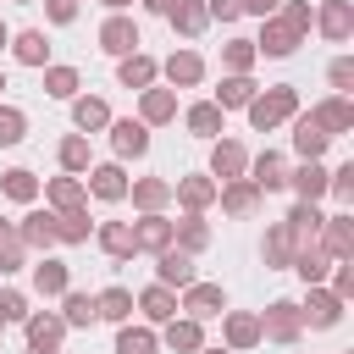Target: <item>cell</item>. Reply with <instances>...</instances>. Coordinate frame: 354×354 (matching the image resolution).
I'll list each match as a JSON object with an SVG mask.
<instances>
[{
  "label": "cell",
  "mask_w": 354,
  "mask_h": 354,
  "mask_svg": "<svg viewBox=\"0 0 354 354\" xmlns=\"http://www.w3.org/2000/svg\"><path fill=\"white\" fill-rule=\"evenodd\" d=\"M282 116H293V88H271L266 100H249V122L254 127H277Z\"/></svg>",
  "instance_id": "6da1fadb"
},
{
  "label": "cell",
  "mask_w": 354,
  "mask_h": 354,
  "mask_svg": "<svg viewBox=\"0 0 354 354\" xmlns=\"http://www.w3.org/2000/svg\"><path fill=\"white\" fill-rule=\"evenodd\" d=\"M260 332H266V337H277V343H293V332H299V304H288V299H277Z\"/></svg>",
  "instance_id": "7a4b0ae2"
},
{
  "label": "cell",
  "mask_w": 354,
  "mask_h": 354,
  "mask_svg": "<svg viewBox=\"0 0 354 354\" xmlns=\"http://www.w3.org/2000/svg\"><path fill=\"white\" fill-rule=\"evenodd\" d=\"M100 44H105V50H111V55H127V50H133V44H138V28H133V22H127V17H111V22H105V28H100Z\"/></svg>",
  "instance_id": "3957f363"
},
{
  "label": "cell",
  "mask_w": 354,
  "mask_h": 354,
  "mask_svg": "<svg viewBox=\"0 0 354 354\" xmlns=\"http://www.w3.org/2000/svg\"><path fill=\"white\" fill-rule=\"evenodd\" d=\"M166 243H171V221L144 216V221L133 227V249H166Z\"/></svg>",
  "instance_id": "277c9868"
},
{
  "label": "cell",
  "mask_w": 354,
  "mask_h": 354,
  "mask_svg": "<svg viewBox=\"0 0 354 354\" xmlns=\"http://www.w3.org/2000/svg\"><path fill=\"white\" fill-rule=\"evenodd\" d=\"M188 310H194V315H221L227 299H221V288H210V282H188Z\"/></svg>",
  "instance_id": "5b68a950"
},
{
  "label": "cell",
  "mask_w": 354,
  "mask_h": 354,
  "mask_svg": "<svg viewBox=\"0 0 354 354\" xmlns=\"http://www.w3.org/2000/svg\"><path fill=\"white\" fill-rule=\"evenodd\" d=\"M321 28H326V39H348V28H354V11H348V0H326V11H321Z\"/></svg>",
  "instance_id": "8992f818"
},
{
  "label": "cell",
  "mask_w": 354,
  "mask_h": 354,
  "mask_svg": "<svg viewBox=\"0 0 354 354\" xmlns=\"http://www.w3.org/2000/svg\"><path fill=\"white\" fill-rule=\"evenodd\" d=\"M310 122H315V127H321V133H326V138H332V133H343V127H348V122H354V111H348V105H343V100H326V105H321V111H315V116H310Z\"/></svg>",
  "instance_id": "52a82bcc"
},
{
  "label": "cell",
  "mask_w": 354,
  "mask_h": 354,
  "mask_svg": "<svg viewBox=\"0 0 354 354\" xmlns=\"http://www.w3.org/2000/svg\"><path fill=\"white\" fill-rule=\"evenodd\" d=\"M293 144H299V155H304V160H315V155L326 149V133H321L310 116H299V122H293Z\"/></svg>",
  "instance_id": "ba28073f"
},
{
  "label": "cell",
  "mask_w": 354,
  "mask_h": 354,
  "mask_svg": "<svg viewBox=\"0 0 354 354\" xmlns=\"http://www.w3.org/2000/svg\"><path fill=\"white\" fill-rule=\"evenodd\" d=\"M127 310H133V293L127 288H105L94 299V315H105V321H127Z\"/></svg>",
  "instance_id": "9c48e42d"
},
{
  "label": "cell",
  "mask_w": 354,
  "mask_h": 354,
  "mask_svg": "<svg viewBox=\"0 0 354 354\" xmlns=\"http://www.w3.org/2000/svg\"><path fill=\"white\" fill-rule=\"evenodd\" d=\"M28 343L44 348V354H55V343H61V321H55V315H33V321H28Z\"/></svg>",
  "instance_id": "30bf717a"
},
{
  "label": "cell",
  "mask_w": 354,
  "mask_h": 354,
  "mask_svg": "<svg viewBox=\"0 0 354 354\" xmlns=\"http://www.w3.org/2000/svg\"><path fill=\"white\" fill-rule=\"evenodd\" d=\"M293 44H299V33H293L288 22H266V39H260V50H266V55H288Z\"/></svg>",
  "instance_id": "8fae6325"
},
{
  "label": "cell",
  "mask_w": 354,
  "mask_h": 354,
  "mask_svg": "<svg viewBox=\"0 0 354 354\" xmlns=\"http://www.w3.org/2000/svg\"><path fill=\"white\" fill-rule=\"evenodd\" d=\"M282 183H288V171H282V155H271V149H266V155L254 160V188H282Z\"/></svg>",
  "instance_id": "7c38bea8"
},
{
  "label": "cell",
  "mask_w": 354,
  "mask_h": 354,
  "mask_svg": "<svg viewBox=\"0 0 354 354\" xmlns=\"http://www.w3.org/2000/svg\"><path fill=\"white\" fill-rule=\"evenodd\" d=\"M160 282H177V288H188V282H194V260L166 249V254H160Z\"/></svg>",
  "instance_id": "4fadbf2b"
},
{
  "label": "cell",
  "mask_w": 354,
  "mask_h": 354,
  "mask_svg": "<svg viewBox=\"0 0 354 354\" xmlns=\"http://www.w3.org/2000/svg\"><path fill=\"white\" fill-rule=\"evenodd\" d=\"M304 315H310V326H337V315H343L337 310V293H310V310Z\"/></svg>",
  "instance_id": "5bb4252c"
},
{
  "label": "cell",
  "mask_w": 354,
  "mask_h": 354,
  "mask_svg": "<svg viewBox=\"0 0 354 354\" xmlns=\"http://www.w3.org/2000/svg\"><path fill=\"white\" fill-rule=\"evenodd\" d=\"M199 72H205V66H199V55H194V50H183V55H171V61H166V77H171V83H199Z\"/></svg>",
  "instance_id": "9a60e30c"
},
{
  "label": "cell",
  "mask_w": 354,
  "mask_h": 354,
  "mask_svg": "<svg viewBox=\"0 0 354 354\" xmlns=\"http://www.w3.org/2000/svg\"><path fill=\"white\" fill-rule=\"evenodd\" d=\"M116 149H122V155H144V149H149V133H144L138 122H116Z\"/></svg>",
  "instance_id": "2e32d148"
},
{
  "label": "cell",
  "mask_w": 354,
  "mask_h": 354,
  "mask_svg": "<svg viewBox=\"0 0 354 354\" xmlns=\"http://www.w3.org/2000/svg\"><path fill=\"white\" fill-rule=\"evenodd\" d=\"M293 188H299L304 199H315V194H326V171H321L315 160H304V166L293 171Z\"/></svg>",
  "instance_id": "e0dca14e"
},
{
  "label": "cell",
  "mask_w": 354,
  "mask_h": 354,
  "mask_svg": "<svg viewBox=\"0 0 354 354\" xmlns=\"http://www.w3.org/2000/svg\"><path fill=\"white\" fill-rule=\"evenodd\" d=\"M33 282H39V293H66V266L44 260V266H33Z\"/></svg>",
  "instance_id": "ac0fdd59"
},
{
  "label": "cell",
  "mask_w": 354,
  "mask_h": 354,
  "mask_svg": "<svg viewBox=\"0 0 354 354\" xmlns=\"http://www.w3.org/2000/svg\"><path fill=\"white\" fill-rule=\"evenodd\" d=\"M55 238H61V243H83V238H88V216H83V210H66V216L55 221Z\"/></svg>",
  "instance_id": "d6986e66"
},
{
  "label": "cell",
  "mask_w": 354,
  "mask_h": 354,
  "mask_svg": "<svg viewBox=\"0 0 354 354\" xmlns=\"http://www.w3.org/2000/svg\"><path fill=\"white\" fill-rule=\"evenodd\" d=\"M326 249H332V254H348V249H354V227H348V216H332V221H326Z\"/></svg>",
  "instance_id": "ffe728a7"
},
{
  "label": "cell",
  "mask_w": 354,
  "mask_h": 354,
  "mask_svg": "<svg viewBox=\"0 0 354 354\" xmlns=\"http://www.w3.org/2000/svg\"><path fill=\"white\" fill-rule=\"evenodd\" d=\"M138 304H144V315H149V321H171V315H177V304H171V293H166V288H149Z\"/></svg>",
  "instance_id": "44dd1931"
},
{
  "label": "cell",
  "mask_w": 354,
  "mask_h": 354,
  "mask_svg": "<svg viewBox=\"0 0 354 354\" xmlns=\"http://www.w3.org/2000/svg\"><path fill=\"white\" fill-rule=\"evenodd\" d=\"M227 337H232V348H249L260 337V321L254 315H227Z\"/></svg>",
  "instance_id": "7402d4cb"
},
{
  "label": "cell",
  "mask_w": 354,
  "mask_h": 354,
  "mask_svg": "<svg viewBox=\"0 0 354 354\" xmlns=\"http://www.w3.org/2000/svg\"><path fill=\"white\" fill-rule=\"evenodd\" d=\"M166 17H171V22L183 28V33H199V28H205V6H194V0H177V6L166 11Z\"/></svg>",
  "instance_id": "603a6c76"
},
{
  "label": "cell",
  "mask_w": 354,
  "mask_h": 354,
  "mask_svg": "<svg viewBox=\"0 0 354 354\" xmlns=\"http://www.w3.org/2000/svg\"><path fill=\"white\" fill-rule=\"evenodd\" d=\"M149 77H155V61H144V55H127V61H122V83H127V88H144Z\"/></svg>",
  "instance_id": "cb8c5ba5"
},
{
  "label": "cell",
  "mask_w": 354,
  "mask_h": 354,
  "mask_svg": "<svg viewBox=\"0 0 354 354\" xmlns=\"http://www.w3.org/2000/svg\"><path fill=\"white\" fill-rule=\"evenodd\" d=\"M210 166H216V177H238L243 171V149L238 144H216V160Z\"/></svg>",
  "instance_id": "d4e9b609"
},
{
  "label": "cell",
  "mask_w": 354,
  "mask_h": 354,
  "mask_svg": "<svg viewBox=\"0 0 354 354\" xmlns=\"http://www.w3.org/2000/svg\"><path fill=\"white\" fill-rule=\"evenodd\" d=\"M94 194H100V199H122V194H127L122 171H116V166H100V171H94Z\"/></svg>",
  "instance_id": "484cf974"
},
{
  "label": "cell",
  "mask_w": 354,
  "mask_h": 354,
  "mask_svg": "<svg viewBox=\"0 0 354 354\" xmlns=\"http://www.w3.org/2000/svg\"><path fill=\"white\" fill-rule=\"evenodd\" d=\"M22 238H28V243H50V238H55V216H44V210H33V216L22 221Z\"/></svg>",
  "instance_id": "4316f807"
},
{
  "label": "cell",
  "mask_w": 354,
  "mask_h": 354,
  "mask_svg": "<svg viewBox=\"0 0 354 354\" xmlns=\"http://www.w3.org/2000/svg\"><path fill=\"white\" fill-rule=\"evenodd\" d=\"M100 243L122 260V254H133V227H116V221H111V227H100Z\"/></svg>",
  "instance_id": "83f0119b"
},
{
  "label": "cell",
  "mask_w": 354,
  "mask_h": 354,
  "mask_svg": "<svg viewBox=\"0 0 354 354\" xmlns=\"http://www.w3.org/2000/svg\"><path fill=\"white\" fill-rule=\"evenodd\" d=\"M266 260H271V266H282V260H293V232H288V221H282V227H277V232L266 238Z\"/></svg>",
  "instance_id": "f1b7e54d"
},
{
  "label": "cell",
  "mask_w": 354,
  "mask_h": 354,
  "mask_svg": "<svg viewBox=\"0 0 354 354\" xmlns=\"http://www.w3.org/2000/svg\"><path fill=\"white\" fill-rule=\"evenodd\" d=\"M17 266H22V238L0 221V271H17Z\"/></svg>",
  "instance_id": "f546056e"
},
{
  "label": "cell",
  "mask_w": 354,
  "mask_h": 354,
  "mask_svg": "<svg viewBox=\"0 0 354 354\" xmlns=\"http://www.w3.org/2000/svg\"><path fill=\"white\" fill-rule=\"evenodd\" d=\"M44 50H50V44H44V33H17V61L39 66V61H44Z\"/></svg>",
  "instance_id": "4dcf8cb0"
},
{
  "label": "cell",
  "mask_w": 354,
  "mask_h": 354,
  "mask_svg": "<svg viewBox=\"0 0 354 354\" xmlns=\"http://www.w3.org/2000/svg\"><path fill=\"white\" fill-rule=\"evenodd\" d=\"M171 111H177V100H171L166 88H149V94H144V116H149V122H166Z\"/></svg>",
  "instance_id": "1f68e13d"
},
{
  "label": "cell",
  "mask_w": 354,
  "mask_h": 354,
  "mask_svg": "<svg viewBox=\"0 0 354 354\" xmlns=\"http://www.w3.org/2000/svg\"><path fill=\"white\" fill-rule=\"evenodd\" d=\"M188 127L194 133H221V105H194L188 111Z\"/></svg>",
  "instance_id": "d6a6232c"
},
{
  "label": "cell",
  "mask_w": 354,
  "mask_h": 354,
  "mask_svg": "<svg viewBox=\"0 0 354 354\" xmlns=\"http://www.w3.org/2000/svg\"><path fill=\"white\" fill-rule=\"evenodd\" d=\"M221 205H227V210H232V216H249V210H254V183H232V188H227V199H221Z\"/></svg>",
  "instance_id": "836d02e7"
},
{
  "label": "cell",
  "mask_w": 354,
  "mask_h": 354,
  "mask_svg": "<svg viewBox=\"0 0 354 354\" xmlns=\"http://www.w3.org/2000/svg\"><path fill=\"white\" fill-rule=\"evenodd\" d=\"M166 343H171V348H183V354H194V348H199V326H194V321H171Z\"/></svg>",
  "instance_id": "e575fe53"
},
{
  "label": "cell",
  "mask_w": 354,
  "mask_h": 354,
  "mask_svg": "<svg viewBox=\"0 0 354 354\" xmlns=\"http://www.w3.org/2000/svg\"><path fill=\"white\" fill-rule=\"evenodd\" d=\"M116 354H155V332H133V326H127V332L116 337Z\"/></svg>",
  "instance_id": "d590c367"
},
{
  "label": "cell",
  "mask_w": 354,
  "mask_h": 354,
  "mask_svg": "<svg viewBox=\"0 0 354 354\" xmlns=\"http://www.w3.org/2000/svg\"><path fill=\"white\" fill-rule=\"evenodd\" d=\"M249 100H254V83L249 77H227L221 83V105H249Z\"/></svg>",
  "instance_id": "8d00e7d4"
},
{
  "label": "cell",
  "mask_w": 354,
  "mask_h": 354,
  "mask_svg": "<svg viewBox=\"0 0 354 354\" xmlns=\"http://www.w3.org/2000/svg\"><path fill=\"white\" fill-rule=\"evenodd\" d=\"M105 122H111L105 100H77V127H105Z\"/></svg>",
  "instance_id": "74e56055"
},
{
  "label": "cell",
  "mask_w": 354,
  "mask_h": 354,
  "mask_svg": "<svg viewBox=\"0 0 354 354\" xmlns=\"http://www.w3.org/2000/svg\"><path fill=\"white\" fill-rule=\"evenodd\" d=\"M321 227V210L304 199V205H293V216H288V232H315Z\"/></svg>",
  "instance_id": "f35d334b"
},
{
  "label": "cell",
  "mask_w": 354,
  "mask_h": 354,
  "mask_svg": "<svg viewBox=\"0 0 354 354\" xmlns=\"http://www.w3.org/2000/svg\"><path fill=\"white\" fill-rule=\"evenodd\" d=\"M66 321H72V326H88V321H94V299H88V293H66Z\"/></svg>",
  "instance_id": "ab89813d"
},
{
  "label": "cell",
  "mask_w": 354,
  "mask_h": 354,
  "mask_svg": "<svg viewBox=\"0 0 354 354\" xmlns=\"http://www.w3.org/2000/svg\"><path fill=\"white\" fill-rule=\"evenodd\" d=\"M44 88H50V94H61V100H66V94H72V88H77V72H72V66H50V77H44Z\"/></svg>",
  "instance_id": "60d3db41"
},
{
  "label": "cell",
  "mask_w": 354,
  "mask_h": 354,
  "mask_svg": "<svg viewBox=\"0 0 354 354\" xmlns=\"http://www.w3.org/2000/svg\"><path fill=\"white\" fill-rule=\"evenodd\" d=\"M61 166H66V171H83V166H88V144H83V138H66V144H61Z\"/></svg>",
  "instance_id": "b9f144b4"
},
{
  "label": "cell",
  "mask_w": 354,
  "mask_h": 354,
  "mask_svg": "<svg viewBox=\"0 0 354 354\" xmlns=\"http://www.w3.org/2000/svg\"><path fill=\"white\" fill-rule=\"evenodd\" d=\"M6 194H11V199H33V194H39L33 171H6Z\"/></svg>",
  "instance_id": "7bdbcfd3"
},
{
  "label": "cell",
  "mask_w": 354,
  "mask_h": 354,
  "mask_svg": "<svg viewBox=\"0 0 354 354\" xmlns=\"http://www.w3.org/2000/svg\"><path fill=\"white\" fill-rule=\"evenodd\" d=\"M50 199H55L61 210H77V199H83V188H77L72 177H61V183H50Z\"/></svg>",
  "instance_id": "ee69618b"
},
{
  "label": "cell",
  "mask_w": 354,
  "mask_h": 354,
  "mask_svg": "<svg viewBox=\"0 0 354 354\" xmlns=\"http://www.w3.org/2000/svg\"><path fill=\"white\" fill-rule=\"evenodd\" d=\"M293 266H299V277H304V282H321V277H326V254H315V249H304Z\"/></svg>",
  "instance_id": "f6af8a7d"
},
{
  "label": "cell",
  "mask_w": 354,
  "mask_h": 354,
  "mask_svg": "<svg viewBox=\"0 0 354 354\" xmlns=\"http://www.w3.org/2000/svg\"><path fill=\"white\" fill-rule=\"evenodd\" d=\"M205 199H210V183H205V177H188V183H183V205H194V210H199Z\"/></svg>",
  "instance_id": "bcb514c9"
},
{
  "label": "cell",
  "mask_w": 354,
  "mask_h": 354,
  "mask_svg": "<svg viewBox=\"0 0 354 354\" xmlns=\"http://www.w3.org/2000/svg\"><path fill=\"white\" fill-rule=\"evenodd\" d=\"M22 138V111H0V144H17Z\"/></svg>",
  "instance_id": "7dc6e473"
},
{
  "label": "cell",
  "mask_w": 354,
  "mask_h": 354,
  "mask_svg": "<svg viewBox=\"0 0 354 354\" xmlns=\"http://www.w3.org/2000/svg\"><path fill=\"white\" fill-rule=\"evenodd\" d=\"M227 61H232V72H238V77H243V66H249V61H254V44H249V39H238V44H232V50H227Z\"/></svg>",
  "instance_id": "c3c4849f"
},
{
  "label": "cell",
  "mask_w": 354,
  "mask_h": 354,
  "mask_svg": "<svg viewBox=\"0 0 354 354\" xmlns=\"http://www.w3.org/2000/svg\"><path fill=\"white\" fill-rule=\"evenodd\" d=\"M332 194H337L343 205L354 199V166H343V171H332Z\"/></svg>",
  "instance_id": "681fc988"
},
{
  "label": "cell",
  "mask_w": 354,
  "mask_h": 354,
  "mask_svg": "<svg viewBox=\"0 0 354 354\" xmlns=\"http://www.w3.org/2000/svg\"><path fill=\"white\" fill-rule=\"evenodd\" d=\"M160 199H166V183H138V205L144 210H155Z\"/></svg>",
  "instance_id": "f907efd6"
},
{
  "label": "cell",
  "mask_w": 354,
  "mask_h": 354,
  "mask_svg": "<svg viewBox=\"0 0 354 354\" xmlns=\"http://www.w3.org/2000/svg\"><path fill=\"white\" fill-rule=\"evenodd\" d=\"M22 293H0V321H22Z\"/></svg>",
  "instance_id": "816d5d0a"
},
{
  "label": "cell",
  "mask_w": 354,
  "mask_h": 354,
  "mask_svg": "<svg viewBox=\"0 0 354 354\" xmlns=\"http://www.w3.org/2000/svg\"><path fill=\"white\" fill-rule=\"evenodd\" d=\"M282 22H288L293 33H299V28H310V6H288V17H282Z\"/></svg>",
  "instance_id": "f5cc1de1"
},
{
  "label": "cell",
  "mask_w": 354,
  "mask_h": 354,
  "mask_svg": "<svg viewBox=\"0 0 354 354\" xmlns=\"http://www.w3.org/2000/svg\"><path fill=\"white\" fill-rule=\"evenodd\" d=\"M332 83L348 88V83H354V61H332Z\"/></svg>",
  "instance_id": "db71d44e"
},
{
  "label": "cell",
  "mask_w": 354,
  "mask_h": 354,
  "mask_svg": "<svg viewBox=\"0 0 354 354\" xmlns=\"http://www.w3.org/2000/svg\"><path fill=\"white\" fill-rule=\"evenodd\" d=\"M238 11H243V6H238V0H210V17H221V22H232V17H238Z\"/></svg>",
  "instance_id": "11a10c76"
},
{
  "label": "cell",
  "mask_w": 354,
  "mask_h": 354,
  "mask_svg": "<svg viewBox=\"0 0 354 354\" xmlns=\"http://www.w3.org/2000/svg\"><path fill=\"white\" fill-rule=\"evenodd\" d=\"M183 243L199 249V243H205V227H199V221H183Z\"/></svg>",
  "instance_id": "9f6ffc18"
},
{
  "label": "cell",
  "mask_w": 354,
  "mask_h": 354,
  "mask_svg": "<svg viewBox=\"0 0 354 354\" xmlns=\"http://www.w3.org/2000/svg\"><path fill=\"white\" fill-rule=\"evenodd\" d=\"M238 6H243V11H254V17H271L282 0H238Z\"/></svg>",
  "instance_id": "6f0895ef"
},
{
  "label": "cell",
  "mask_w": 354,
  "mask_h": 354,
  "mask_svg": "<svg viewBox=\"0 0 354 354\" xmlns=\"http://www.w3.org/2000/svg\"><path fill=\"white\" fill-rule=\"evenodd\" d=\"M72 11H77L72 0H50V17H55V22H72Z\"/></svg>",
  "instance_id": "680465c9"
},
{
  "label": "cell",
  "mask_w": 354,
  "mask_h": 354,
  "mask_svg": "<svg viewBox=\"0 0 354 354\" xmlns=\"http://www.w3.org/2000/svg\"><path fill=\"white\" fill-rule=\"evenodd\" d=\"M171 6H177V0H149V11H171Z\"/></svg>",
  "instance_id": "91938a15"
},
{
  "label": "cell",
  "mask_w": 354,
  "mask_h": 354,
  "mask_svg": "<svg viewBox=\"0 0 354 354\" xmlns=\"http://www.w3.org/2000/svg\"><path fill=\"white\" fill-rule=\"evenodd\" d=\"M105 6H127V0H105Z\"/></svg>",
  "instance_id": "94428289"
},
{
  "label": "cell",
  "mask_w": 354,
  "mask_h": 354,
  "mask_svg": "<svg viewBox=\"0 0 354 354\" xmlns=\"http://www.w3.org/2000/svg\"><path fill=\"white\" fill-rule=\"evenodd\" d=\"M0 44H6V22H0Z\"/></svg>",
  "instance_id": "6125c7cd"
},
{
  "label": "cell",
  "mask_w": 354,
  "mask_h": 354,
  "mask_svg": "<svg viewBox=\"0 0 354 354\" xmlns=\"http://www.w3.org/2000/svg\"><path fill=\"white\" fill-rule=\"evenodd\" d=\"M33 354H44V348H33Z\"/></svg>",
  "instance_id": "be15d7a7"
},
{
  "label": "cell",
  "mask_w": 354,
  "mask_h": 354,
  "mask_svg": "<svg viewBox=\"0 0 354 354\" xmlns=\"http://www.w3.org/2000/svg\"><path fill=\"white\" fill-rule=\"evenodd\" d=\"M0 88H6V77H0Z\"/></svg>",
  "instance_id": "e7e4bbea"
},
{
  "label": "cell",
  "mask_w": 354,
  "mask_h": 354,
  "mask_svg": "<svg viewBox=\"0 0 354 354\" xmlns=\"http://www.w3.org/2000/svg\"><path fill=\"white\" fill-rule=\"evenodd\" d=\"M210 354H221V348H210Z\"/></svg>",
  "instance_id": "03108f58"
}]
</instances>
